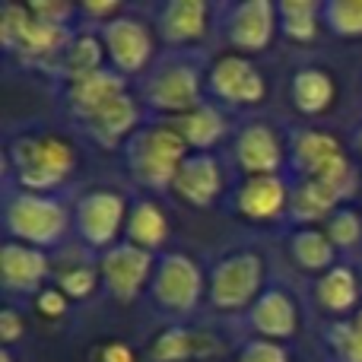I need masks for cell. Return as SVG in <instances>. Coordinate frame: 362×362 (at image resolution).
I'll list each match as a JSON object with an SVG mask.
<instances>
[{
	"label": "cell",
	"mask_w": 362,
	"mask_h": 362,
	"mask_svg": "<svg viewBox=\"0 0 362 362\" xmlns=\"http://www.w3.org/2000/svg\"><path fill=\"white\" fill-rule=\"evenodd\" d=\"M206 276L197 261L187 255H169L159 264L156 276H153V299L165 308V312L187 315L197 308L200 296L206 289Z\"/></svg>",
	"instance_id": "obj_8"
},
{
	"label": "cell",
	"mask_w": 362,
	"mask_h": 362,
	"mask_svg": "<svg viewBox=\"0 0 362 362\" xmlns=\"http://www.w3.org/2000/svg\"><path fill=\"white\" fill-rule=\"evenodd\" d=\"M35 305H38V312H42L45 318H61V315L67 312V296H64L57 286L42 289L38 299H35Z\"/></svg>",
	"instance_id": "obj_36"
},
{
	"label": "cell",
	"mask_w": 362,
	"mask_h": 362,
	"mask_svg": "<svg viewBox=\"0 0 362 362\" xmlns=\"http://www.w3.org/2000/svg\"><path fill=\"white\" fill-rule=\"evenodd\" d=\"M356 150H359V156H362V131L356 134Z\"/></svg>",
	"instance_id": "obj_40"
},
{
	"label": "cell",
	"mask_w": 362,
	"mask_h": 362,
	"mask_svg": "<svg viewBox=\"0 0 362 362\" xmlns=\"http://www.w3.org/2000/svg\"><path fill=\"white\" fill-rule=\"evenodd\" d=\"M83 10L93 13V16H121V4H86Z\"/></svg>",
	"instance_id": "obj_39"
},
{
	"label": "cell",
	"mask_w": 362,
	"mask_h": 362,
	"mask_svg": "<svg viewBox=\"0 0 362 362\" xmlns=\"http://www.w3.org/2000/svg\"><path fill=\"white\" fill-rule=\"evenodd\" d=\"M264 286V261L257 251H235L223 257L210 274V302L219 312H242L261 299Z\"/></svg>",
	"instance_id": "obj_5"
},
{
	"label": "cell",
	"mask_w": 362,
	"mask_h": 362,
	"mask_svg": "<svg viewBox=\"0 0 362 362\" xmlns=\"http://www.w3.org/2000/svg\"><path fill=\"white\" fill-rule=\"evenodd\" d=\"M289 251H293L296 264L305 270H331L334 267V251L337 245L331 242V235L321 229H299L293 238H289Z\"/></svg>",
	"instance_id": "obj_30"
},
{
	"label": "cell",
	"mask_w": 362,
	"mask_h": 362,
	"mask_svg": "<svg viewBox=\"0 0 362 362\" xmlns=\"http://www.w3.org/2000/svg\"><path fill=\"white\" fill-rule=\"evenodd\" d=\"M327 29L344 38H362V0H327L325 10Z\"/></svg>",
	"instance_id": "obj_31"
},
{
	"label": "cell",
	"mask_w": 362,
	"mask_h": 362,
	"mask_svg": "<svg viewBox=\"0 0 362 362\" xmlns=\"http://www.w3.org/2000/svg\"><path fill=\"white\" fill-rule=\"evenodd\" d=\"M235 362H289L286 350L274 340H251V344L242 346V353L235 356Z\"/></svg>",
	"instance_id": "obj_35"
},
{
	"label": "cell",
	"mask_w": 362,
	"mask_h": 362,
	"mask_svg": "<svg viewBox=\"0 0 362 362\" xmlns=\"http://www.w3.org/2000/svg\"><path fill=\"white\" fill-rule=\"evenodd\" d=\"M4 223L13 242L32 245V248H48V245H57L64 238V232L70 226V213L48 194L19 191L16 197L6 200Z\"/></svg>",
	"instance_id": "obj_3"
},
{
	"label": "cell",
	"mask_w": 362,
	"mask_h": 362,
	"mask_svg": "<svg viewBox=\"0 0 362 362\" xmlns=\"http://www.w3.org/2000/svg\"><path fill=\"white\" fill-rule=\"evenodd\" d=\"M327 235H331V242L337 248H350L362 238V216L350 206H344V210H337L327 219Z\"/></svg>",
	"instance_id": "obj_33"
},
{
	"label": "cell",
	"mask_w": 362,
	"mask_h": 362,
	"mask_svg": "<svg viewBox=\"0 0 362 362\" xmlns=\"http://www.w3.org/2000/svg\"><path fill=\"white\" fill-rule=\"evenodd\" d=\"M331 346L340 362H362V308L353 312L350 321L331 327Z\"/></svg>",
	"instance_id": "obj_32"
},
{
	"label": "cell",
	"mask_w": 362,
	"mask_h": 362,
	"mask_svg": "<svg viewBox=\"0 0 362 362\" xmlns=\"http://www.w3.org/2000/svg\"><path fill=\"white\" fill-rule=\"evenodd\" d=\"M0 362H13V359H10V353H6V350L0 353Z\"/></svg>",
	"instance_id": "obj_41"
},
{
	"label": "cell",
	"mask_w": 362,
	"mask_h": 362,
	"mask_svg": "<svg viewBox=\"0 0 362 362\" xmlns=\"http://www.w3.org/2000/svg\"><path fill=\"white\" fill-rule=\"evenodd\" d=\"M0 276H4L6 289L29 293V289L42 286V280L48 276V257L42 248H32V245L10 238L0 248Z\"/></svg>",
	"instance_id": "obj_18"
},
{
	"label": "cell",
	"mask_w": 362,
	"mask_h": 362,
	"mask_svg": "<svg viewBox=\"0 0 362 362\" xmlns=\"http://www.w3.org/2000/svg\"><path fill=\"white\" fill-rule=\"evenodd\" d=\"M321 10H325V4H315V0H283V4H276L283 35L293 38V42H312L318 35V25L325 23Z\"/></svg>",
	"instance_id": "obj_29"
},
{
	"label": "cell",
	"mask_w": 362,
	"mask_h": 362,
	"mask_svg": "<svg viewBox=\"0 0 362 362\" xmlns=\"http://www.w3.org/2000/svg\"><path fill=\"white\" fill-rule=\"evenodd\" d=\"M95 286H99V274L93 267H70L57 276V289L67 299H86L95 293Z\"/></svg>",
	"instance_id": "obj_34"
},
{
	"label": "cell",
	"mask_w": 362,
	"mask_h": 362,
	"mask_svg": "<svg viewBox=\"0 0 362 362\" xmlns=\"http://www.w3.org/2000/svg\"><path fill=\"white\" fill-rule=\"evenodd\" d=\"M315 299L325 312H334V315H344V312H353L359 302V276L353 267L346 264H334L327 274H321L318 286H315Z\"/></svg>",
	"instance_id": "obj_24"
},
{
	"label": "cell",
	"mask_w": 362,
	"mask_h": 362,
	"mask_svg": "<svg viewBox=\"0 0 362 362\" xmlns=\"http://www.w3.org/2000/svg\"><path fill=\"white\" fill-rule=\"evenodd\" d=\"M344 194L337 187H331L327 181L305 178L289 197V210L302 223H318V219H331L337 213V204H344Z\"/></svg>",
	"instance_id": "obj_23"
},
{
	"label": "cell",
	"mask_w": 362,
	"mask_h": 362,
	"mask_svg": "<svg viewBox=\"0 0 362 362\" xmlns=\"http://www.w3.org/2000/svg\"><path fill=\"white\" fill-rule=\"evenodd\" d=\"M127 238L137 248H159L169 238V216L156 200H134L131 213H127Z\"/></svg>",
	"instance_id": "obj_25"
},
{
	"label": "cell",
	"mask_w": 362,
	"mask_h": 362,
	"mask_svg": "<svg viewBox=\"0 0 362 362\" xmlns=\"http://www.w3.org/2000/svg\"><path fill=\"white\" fill-rule=\"evenodd\" d=\"M124 89V76L112 74V70H99V74L86 76L80 83H70V93H67V102L74 108V115L80 121H86L93 112H99L102 105H108L112 99H118Z\"/></svg>",
	"instance_id": "obj_22"
},
{
	"label": "cell",
	"mask_w": 362,
	"mask_h": 362,
	"mask_svg": "<svg viewBox=\"0 0 362 362\" xmlns=\"http://www.w3.org/2000/svg\"><path fill=\"white\" fill-rule=\"evenodd\" d=\"M102 45L105 54L112 57L115 70L121 74H140L153 57V32L144 19H134L121 13L118 19L102 23Z\"/></svg>",
	"instance_id": "obj_9"
},
{
	"label": "cell",
	"mask_w": 362,
	"mask_h": 362,
	"mask_svg": "<svg viewBox=\"0 0 362 362\" xmlns=\"http://www.w3.org/2000/svg\"><path fill=\"white\" fill-rule=\"evenodd\" d=\"M289 191L283 185L280 175H251L242 181L235 194V206L245 219H255V223H267V219H276L283 210L289 206Z\"/></svg>",
	"instance_id": "obj_16"
},
{
	"label": "cell",
	"mask_w": 362,
	"mask_h": 362,
	"mask_svg": "<svg viewBox=\"0 0 362 362\" xmlns=\"http://www.w3.org/2000/svg\"><path fill=\"white\" fill-rule=\"evenodd\" d=\"M127 213H131V206H127V200L118 191L99 187V191H89L76 200L74 223L86 245H93V248H115V238H118Z\"/></svg>",
	"instance_id": "obj_7"
},
{
	"label": "cell",
	"mask_w": 362,
	"mask_h": 362,
	"mask_svg": "<svg viewBox=\"0 0 362 362\" xmlns=\"http://www.w3.org/2000/svg\"><path fill=\"white\" fill-rule=\"evenodd\" d=\"M178 134L185 137L187 146H197V150H210V146H216L219 140H223L226 134V118L216 112L213 105H197L194 112L181 115L175 121Z\"/></svg>",
	"instance_id": "obj_28"
},
{
	"label": "cell",
	"mask_w": 362,
	"mask_h": 362,
	"mask_svg": "<svg viewBox=\"0 0 362 362\" xmlns=\"http://www.w3.org/2000/svg\"><path fill=\"white\" fill-rule=\"evenodd\" d=\"M23 334H25L23 315H19L16 308H4V315H0V337H4V344H13V340H19Z\"/></svg>",
	"instance_id": "obj_37"
},
{
	"label": "cell",
	"mask_w": 362,
	"mask_h": 362,
	"mask_svg": "<svg viewBox=\"0 0 362 362\" xmlns=\"http://www.w3.org/2000/svg\"><path fill=\"white\" fill-rule=\"evenodd\" d=\"M276 25H280L276 4H270V0H245V4L229 10L226 35H229L232 48L238 51H264L274 42Z\"/></svg>",
	"instance_id": "obj_13"
},
{
	"label": "cell",
	"mask_w": 362,
	"mask_h": 362,
	"mask_svg": "<svg viewBox=\"0 0 362 362\" xmlns=\"http://www.w3.org/2000/svg\"><path fill=\"white\" fill-rule=\"evenodd\" d=\"M251 327L261 340H289L299 327V308L296 299L283 289H264V296L251 305Z\"/></svg>",
	"instance_id": "obj_17"
},
{
	"label": "cell",
	"mask_w": 362,
	"mask_h": 362,
	"mask_svg": "<svg viewBox=\"0 0 362 362\" xmlns=\"http://www.w3.org/2000/svg\"><path fill=\"white\" fill-rule=\"evenodd\" d=\"M210 93L232 105H261L267 95V83H264L261 70L248 61L245 54H223L213 61L210 74Z\"/></svg>",
	"instance_id": "obj_10"
},
{
	"label": "cell",
	"mask_w": 362,
	"mask_h": 362,
	"mask_svg": "<svg viewBox=\"0 0 362 362\" xmlns=\"http://www.w3.org/2000/svg\"><path fill=\"white\" fill-rule=\"evenodd\" d=\"M102 57H105V45H102V38L83 32V35L70 38V45L64 48L61 70H64V76H67L70 83H80V80H86V76L99 74Z\"/></svg>",
	"instance_id": "obj_27"
},
{
	"label": "cell",
	"mask_w": 362,
	"mask_h": 362,
	"mask_svg": "<svg viewBox=\"0 0 362 362\" xmlns=\"http://www.w3.org/2000/svg\"><path fill=\"white\" fill-rule=\"evenodd\" d=\"M146 102L156 112H169V115H187L194 112L200 102V74L191 64H165L156 74L146 80Z\"/></svg>",
	"instance_id": "obj_11"
},
{
	"label": "cell",
	"mask_w": 362,
	"mask_h": 362,
	"mask_svg": "<svg viewBox=\"0 0 362 362\" xmlns=\"http://www.w3.org/2000/svg\"><path fill=\"white\" fill-rule=\"evenodd\" d=\"M137 121H140L137 102L131 99V93H121L118 99H112L108 105H102L99 112L89 115L83 124H86V131L93 134L102 146H115L118 140H124L127 134L137 127Z\"/></svg>",
	"instance_id": "obj_21"
},
{
	"label": "cell",
	"mask_w": 362,
	"mask_h": 362,
	"mask_svg": "<svg viewBox=\"0 0 362 362\" xmlns=\"http://www.w3.org/2000/svg\"><path fill=\"white\" fill-rule=\"evenodd\" d=\"M150 270H153V255L146 248H137V245L124 242V245H115L102 255L99 264V274L102 283L108 286V293L115 299H137L140 289L146 286L150 280Z\"/></svg>",
	"instance_id": "obj_12"
},
{
	"label": "cell",
	"mask_w": 362,
	"mask_h": 362,
	"mask_svg": "<svg viewBox=\"0 0 362 362\" xmlns=\"http://www.w3.org/2000/svg\"><path fill=\"white\" fill-rule=\"evenodd\" d=\"M223 187H226L223 169H219V163L210 153L187 156L181 163L175 181H172V191L191 206H213L219 200V194H223Z\"/></svg>",
	"instance_id": "obj_14"
},
{
	"label": "cell",
	"mask_w": 362,
	"mask_h": 362,
	"mask_svg": "<svg viewBox=\"0 0 362 362\" xmlns=\"http://www.w3.org/2000/svg\"><path fill=\"white\" fill-rule=\"evenodd\" d=\"M99 359H102V362H137V359H134V350H131V346H127V344H118V340H115V344H105V346H102Z\"/></svg>",
	"instance_id": "obj_38"
},
{
	"label": "cell",
	"mask_w": 362,
	"mask_h": 362,
	"mask_svg": "<svg viewBox=\"0 0 362 362\" xmlns=\"http://www.w3.org/2000/svg\"><path fill=\"white\" fill-rule=\"evenodd\" d=\"M293 165L296 172H302L305 178L327 181L331 187H337L344 197H353L356 191V172L353 163L346 159L344 146L334 134L325 131H302L293 140Z\"/></svg>",
	"instance_id": "obj_4"
},
{
	"label": "cell",
	"mask_w": 362,
	"mask_h": 362,
	"mask_svg": "<svg viewBox=\"0 0 362 362\" xmlns=\"http://www.w3.org/2000/svg\"><path fill=\"white\" fill-rule=\"evenodd\" d=\"M235 163L242 165L245 175H276V169L283 165V146L280 137L274 134V127L255 121L248 124L235 140Z\"/></svg>",
	"instance_id": "obj_15"
},
{
	"label": "cell",
	"mask_w": 362,
	"mask_h": 362,
	"mask_svg": "<svg viewBox=\"0 0 362 362\" xmlns=\"http://www.w3.org/2000/svg\"><path fill=\"white\" fill-rule=\"evenodd\" d=\"M6 163L16 169L23 191L48 194L76 169V153L57 134H23L10 144Z\"/></svg>",
	"instance_id": "obj_1"
},
{
	"label": "cell",
	"mask_w": 362,
	"mask_h": 362,
	"mask_svg": "<svg viewBox=\"0 0 362 362\" xmlns=\"http://www.w3.org/2000/svg\"><path fill=\"white\" fill-rule=\"evenodd\" d=\"M334 80L321 67H302L293 76V102L302 115H325L334 105Z\"/></svg>",
	"instance_id": "obj_26"
},
{
	"label": "cell",
	"mask_w": 362,
	"mask_h": 362,
	"mask_svg": "<svg viewBox=\"0 0 362 362\" xmlns=\"http://www.w3.org/2000/svg\"><path fill=\"white\" fill-rule=\"evenodd\" d=\"M0 38H4L6 51H23L29 57H48V54H64L70 45V32L57 23L35 16L32 6L23 4H4L0 10Z\"/></svg>",
	"instance_id": "obj_6"
},
{
	"label": "cell",
	"mask_w": 362,
	"mask_h": 362,
	"mask_svg": "<svg viewBox=\"0 0 362 362\" xmlns=\"http://www.w3.org/2000/svg\"><path fill=\"white\" fill-rule=\"evenodd\" d=\"M187 159V144L178 134L175 124H153L140 131L131 144L127 163H131V175L146 187H172L181 163Z\"/></svg>",
	"instance_id": "obj_2"
},
{
	"label": "cell",
	"mask_w": 362,
	"mask_h": 362,
	"mask_svg": "<svg viewBox=\"0 0 362 362\" xmlns=\"http://www.w3.org/2000/svg\"><path fill=\"white\" fill-rule=\"evenodd\" d=\"M210 6L204 0H172L159 16V32L169 45H191L206 35Z\"/></svg>",
	"instance_id": "obj_20"
},
{
	"label": "cell",
	"mask_w": 362,
	"mask_h": 362,
	"mask_svg": "<svg viewBox=\"0 0 362 362\" xmlns=\"http://www.w3.org/2000/svg\"><path fill=\"white\" fill-rule=\"evenodd\" d=\"M219 353V340L210 331L197 327H165L153 340L150 359L153 362H191V359H210Z\"/></svg>",
	"instance_id": "obj_19"
}]
</instances>
